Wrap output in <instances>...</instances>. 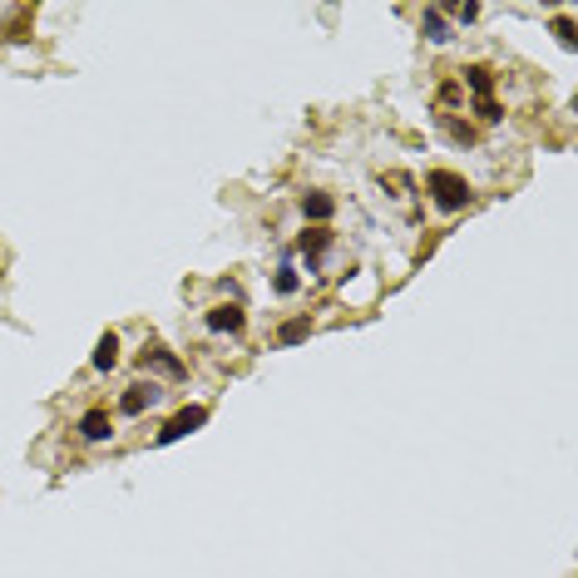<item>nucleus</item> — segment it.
I'll list each match as a JSON object with an SVG mask.
<instances>
[{
    "instance_id": "1",
    "label": "nucleus",
    "mask_w": 578,
    "mask_h": 578,
    "mask_svg": "<svg viewBox=\"0 0 578 578\" xmlns=\"http://www.w3.org/2000/svg\"><path fill=\"white\" fill-rule=\"evenodd\" d=\"M425 188H430V198H435L440 213H460V208H470V183H465L460 173L430 169L425 173Z\"/></svg>"
},
{
    "instance_id": "2",
    "label": "nucleus",
    "mask_w": 578,
    "mask_h": 578,
    "mask_svg": "<svg viewBox=\"0 0 578 578\" xmlns=\"http://www.w3.org/2000/svg\"><path fill=\"white\" fill-rule=\"evenodd\" d=\"M159 400H163V385L159 381H134L124 396H119V416H144V410H153Z\"/></svg>"
},
{
    "instance_id": "3",
    "label": "nucleus",
    "mask_w": 578,
    "mask_h": 578,
    "mask_svg": "<svg viewBox=\"0 0 578 578\" xmlns=\"http://www.w3.org/2000/svg\"><path fill=\"white\" fill-rule=\"evenodd\" d=\"M198 425H208V406H183L178 416H169V425L159 430V445H173V440L193 435Z\"/></svg>"
},
{
    "instance_id": "4",
    "label": "nucleus",
    "mask_w": 578,
    "mask_h": 578,
    "mask_svg": "<svg viewBox=\"0 0 578 578\" xmlns=\"http://www.w3.org/2000/svg\"><path fill=\"white\" fill-rule=\"evenodd\" d=\"M79 440H85V445H109V440H114V416H109L104 406H89L85 416H79Z\"/></svg>"
},
{
    "instance_id": "5",
    "label": "nucleus",
    "mask_w": 578,
    "mask_h": 578,
    "mask_svg": "<svg viewBox=\"0 0 578 578\" xmlns=\"http://www.w3.org/2000/svg\"><path fill=\"white\" fill-rule=\"evenodd\" d=\"M208 332H218V336H243V326H247V311L237 307V301H223V307H208Z\"/></svg>"
},
{
    "instance_id": "6",
    "label": "nucleus",
    "mask_w": 578,
    "mask_h": 578,
    "mask_svg": "<svg viewBox=\"0 0 578 578\" xmlns=\"http://www.w3.org/2000/svg\"><path fill=\"white\" fill-rule=\"evenodd\" d=\"M139 366H144V371H149V366H153V371L173 376V381H178V376H183V361H178V356H169V351H163V346H144V351H139Z\"/></svg>"
},
{
    "instance_id": "7",
    "label": "nucleus",
    "mask_w": 578,
    "mask_h": 578,
    "mask_svg": "<svg viewBox=\"0 0 578 578\" xmlns=\"http://www.w3.org/2000/svg\"><path fill=\"white\" fill-rule=\"evenodd\" d=\"M332 247V233L326 227H311V233H301L297 237V252H307V272H317V257Z\"/></svg>"
},
{
    "instance_id": "8",
    "label": "nucleus",
    "mask_w": 578,
    "mask_h": 578,
    "mask_svg": "<svg viewBox=\"0 0 578 578\" xmlns=\"http://www.w3.org/2000/svg\"><path fill=\"white\" fill-rule=\"evenodd\" d=\"M460 79L475 89V99H494V75H490V64H465Z\"/></svg>"
},
{
    "instance_id": "9",
    "label": "nucleus",
    "mask_w": 578,
    "mask_h": 578,
    "mask_svg": "<svg viewBox=\"0 0 578 578\" xmlns=\"http://www.w3.org/2000/svg\"><path fill=\"white\" fill-rule=\"evenodd\" d=\"M89 361H95V371H114V366H119V332H104V336H99Z\"/></svg>"
},
{
    "instance_id": "10",
    "label": "nucleus",
    "mask_w": 578,
    "mask_h": 578,
    "mask_svg": "<svg viewBox=\"0 0 578 578\" xmlns=\"http://www.w3.org/2000/svg\"><path fill=\"white\" fill-rule=\"evenodd\" d=\"M332 213H336L332 193H307V198H301V218H311V223H326Z\"/></svg>"
},
{
    "instance_id": "11",
    "label": "nucleus",
    "mask_w": 578,
    "mask_h": 578,
    "mask_svg": "<svg viewBox=\"0 0 578 578\" xmlns=\"http://www.w3.org/2000/svg\"><path fill=\"white\" fill-rule=\"evenodd\" d=\"M420 30H425V40H430V45H450V40H455V35H450V25H445V15H440V11H425Z\"/></svg>"
},
{
    "instance_id": "12",
    "label": "nucleus",
    "mask_w": 578,
    "mask_h": 578,
    "mask_svg": "<svg viewBox=\"0 0 578 578\" xmlns=\"http://www.w3.org/2000/svg\"><path fill=\"white\" fill-rule=\"evenodd\" d=\"M307 336H311V321H307V317H292L287 326L277 332V342H282V346H297V342H307Z\"/></svg>"
},
{
    "instance_id": "13",
    "label": "nucleus",
    "mask_w": 578,
    "mask_h": 578,
    "mask_svg": "<svg viewBox=\"0 0 578 578\" xmlns=\"http://www.w3.org/2000/svg\"><path fill=\"white\" fill-rule=\"evenodd\" d=\"M272 287H277V292H282V297H292V292H297V287H301V277H297V268H292V262H282V268H277V277H272Z\"/></svg>"
},
{
    "instance_id": "14",
    "label": "nucleus",
    "mask_w": 578,
    "mask_h": 578,
    "mask_svg": "<svg viewBox=\"0 0 578 578\" xmlns=\"http://www.w3.org/2000/svg\"><path fill=\"white\" fill-rule=\"evenodd\" d=\"M554 35H558L564 50H578V35H574V21H568V15H558V21H554Z\"/></svg>"
},
{
    "instance_id": "15",
    "label": "nucleus",
    "mask_w": 578,
    "mask_h": 578,
    "mask_svg": "<svg viewBox=\"0 0 578 578\" xmlns=\"http://www.w3.org/2000/svg\"><path fill=\"white\" fill-rule=\"evenodd\" d=\"M440 124H445V134H450L455 144H475V128H470V124H460V119H440Z\"/></svg>"
},
{
    "instance_id": "16",
    "label": "nucleus",
    "mask_w": 578,
    "mask_h": 578,
    "mask_svg": "<svg viewBox=\"0 0 578 578\" xmlns=\"http://www.w3.org/2000/svg\"><path fill=\"white\" fill-rule=\"evenodd\" d=\"M475 114H480L484 124H500V119H504V109L494 104V99H475Z\"/></svg>"
}]
</instances>
